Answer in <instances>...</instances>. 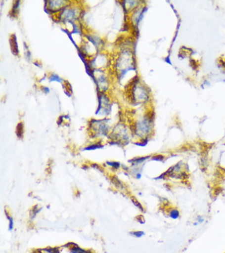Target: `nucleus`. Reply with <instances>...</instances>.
<instances>
[{
	"label": "nucleus",
	"mask_w": 225,
	"mask_h": 253,
	"mask_svg": "<svg viewBox=\"0 0 225 253\" xmlns=\"http://www.w3.org/2000/svg\"><path fill=\"white\" fill-rule=\"evenodd\" d=\"M84 10L80 5L74 1H71L60 13L55 15V19L65 25V24H74L80 23L81 18L83 17Z\"/></svg>",
	"instance_id": "1"
},
{
	"label": "nucleus",
	"mask_w": 225,
	"mask_h": 253,
	"mask_svg": "<svg viewBox=\"0 0 225 253\" xmlns=\"http://www.w3.org/2000/svg\"><path fill=\"white\" fill-rule=\"evenodd\" d=\"M110 119L105 118L102 120L92 119L89 122V128L90 130V137L96 138L108 136L110 126L108 125Z\"/></svg>",
	"instance_id": "2"
},
{
	"label": "nucleus",
	"mask_w": 225,
	"mask_h": 253,
	"mask_svg": "<svg viewBox=\"0 0 225 253\" xmlns=\"http://www.w3.org/2000/svg\"><path fill=\"white\" fill-rule=\"evenodd\" d=\"M70 1H45V9L50 15L55 16L60 13Z\"/></svg>",
	"instance_id": "3"
},
{
	"label": "nucleus",
	"mask_w": 225,
	"mask_h": 253,
	"mask_svg": "<svg viewBox=\"0 0 225 253\" xmlns=\"http://www.w3.org/2000/svg\"><path fill=\"white\" fill-rule=\"evenodd\" d=\"M9 44H10L11 51L13 54L15 55V56H19L18 43H17L16 35L15 34H12L9 37Z\"/></svg>",
	"instance_id": "4"
},
{
	"label": "nucleus",
	"mask_w": 225,
	"mask_h": 253,
	"mask_svg": "<svg viewBox=\"0 0 225 253\" xmlns=\"http://www.w3.org/2000/svg\"><path fill=\"white\" fill-rule=\"evenodd\" d=\"M167 215L170 218L177 220L181 217L180 211L177 207H171L167 210Z\"/></svg>",
	"instance_id": "5"
},
{
	"label": "nucleus",
	"mask_w": 225,
	"mask_h": 253,
	"mask_svg": "<svg viewBox=\"0 0 225 253\" xmlns=\"http://www.w3.org/2000/svg\"><path fill=\"white\" fill-rule=\"evenodd\" d=\"M21 1H15L13 2L12 7L9 11V17L11 18H17L19 13V7H20Z\"/></svg>",
	"instance_id": "6"
},
{
	"label": "nucleus",
	"mask_w": 225,
	"mask_h": 253,
	"mask_svg": "<svg viewBox=\"0 0 225 253\" xmlns=\"http://www.w3.org/2000/svg\"><path fill=\"white\" fill-rule=\"evenodd\" d=\"M150 156H146V157L134 158L133 159L129 160L130 163H131L132 167H137L147 159H149Z\"/></svg>",
	"instance_id": "7"
},
{
	"label": "nucleus",
	"mask_w": 225,
	"mask_h": 253,
	"mask_svg": "<svg viewBox=\"0 0 225 253\" xmlns=\"http://www.w3.org/2000/svg\"><path fill=\"white\" fill-rule=\"evenodd\" d=\"M24 134V125L23 122H19L16 126V135L19 138H22Z\"/></svg>",
	"instance_id": "8"
},
{
	"label": "nucleus",
	"mask_w": 225,
	"mask_h": 253,
	"mask_svg": "<svg viewBox=\"0 0 225 253\" xmlns=\"http://www.w3.org/2000/svg\"><path fill=\"white\" fill-rule=\"evenodd\" d=\"M111 181L117 189H119L120 190H124L125 189L123 184H122V182L120 181V179H118V177H116V176H112L111 178Z\"/></svg>",
	"instance_id": "9"
},
{
	"label": "nucleus",
	"mask_w": 225,
	"mask_h": 253,
	"mask_svg": "<svg viewBox=\"0 0 225 253\" xmlns=\"http://www.w3.org/2000/svg\"><path fill=\"white\" fill-rule=\"evenodd\" d=\"M70 253H91L90 251H86L81 249L78 245L75 244L74 246L70 247Z\"/></svg>",
	"instance_id": "10"
},
{
	"label": "nucleus",
	"mask_w": 225,
	"mask_h": 253,
	"mask_svg": "<svg viewBox=\"0 0 225 253\" xmlns=\"http://www.w3.org/2000/svg\"><path fill=\"white\" fill-rule=\"evenodd\" d=\"M104 147L103 144L101 142H96L95 144H90V145L86 146L84 148V150H93L96 149H99Z\"/></svg>",
	"instance_id": "11"
},
{
	"label": "nucleus",
	"mask_w": 225,
	"mask_h": 253,
	"mask_svg": "<svg viewBox=\"0 0 225 253\" xmlns=\"http://www.w3.org/2000/svg\"><path fill=\"white\" fill-rule=\"evenodd\" d=\"M42 210V208H40V209H38V206H35L33 208V209L31 210L30 213V217L31 219H34L37 213L40 212V211Z\"/></svg>",
	"instance_id": "12"
},
{
	"label": "nucleus",
	"mask_w": 225,
	"mask_h": 253,
	"mask_svg": "<svg viewBox=\"0 0 225 253\" xmlns=\"http://www.w3.org/2000/svg\"><path fill=\"white\" fill-rule=\"evenodd\" d=\"M49 80L52 82V81H56V82L62 83L64 80L61 79L58 75L55 74V73H51L50 76H49Z\"/></svg>",
	"instance_id": "13"
},
{
	"label": "nucleus",
	"mask_w": 225,
	"mask_h": 253,
	"mask_svg": "<svg viewBox=\"0 0 225 253\" xmlns=\"http://www.w3.org/2000/svg\"><path fill=\"white\" fill-rule=\"evenodd\" d=\"M106 164L110 167L113 168L114 169H118L121 166V164L119 162H106Z\"/></svg>",
	"instance_id": "14"
},
{
	"label": "nucleus",
	"mask_w": 225,
	"mask_h": 253,
	"mask_svg": "<svg viewBox=\"0 0 225 253\" xmlns=\"http://www.w3.org/2000/svg\"><path fill=\"white\" fill-rule=\"evenodd\" d=\"M132 203L134 204V205H135V207H137L138 209L140 210L141 211H144V209L143 207V206L141 205V204L139 203V201H137V200H136L135 198L133 197L132 199Z\"/></svg>",
	"instance_id": "15"
},
{
	"label": "nucleus",
	"mask_w": 225,
	"mask_h": 253,
	"mask_svg": "<svg viewBox=\"0 0 225 253\" xmlns=\"http://www.w3.org/2000/svg\"><path fill=\"white\" fill-rule=\"evenodd\" d=\"M130 234L133 235L134 237H137V238H140V237L145 235V233L142 231H132V232H130Z\"/></svg>",
	"instance_id": "16"
},
{
	"label": "nucleus",
	"mask_w": 225,
	"mask_h": 253,
	"mask_svg": "<svg viewBox=\"0 0 225 253\" xmlns=\"http://www.w3.org/2000/svg\"><path fill=\"white\" fill-rule=\"evenodd\" d=\"M7 219H9V231H12L13 229V225H14V223H13V219L12 217L9 216L8 213L6 214Z\"/></svg>",
	"instance_id": "17"
},
{
	"label": "nucleus",
	"mask_w": 225,
	"mask_h": 253,
	"mask_svg": "<svg viewBox=\"0 0 225 253\" xmlns=\"http://www.w3.org/2000/svg\"><path fill=\"white\" fill-rule=\"evenodd\" d=\"M205 220V219L204 217H203V215H197L195 221L198 223L199 224H201V223L204 222Z\"/></svg>",
	"instance_id": "18"
},
{
	"label": "nucleus",
	"mask_w": 225,
	"mask_h": 253,
	"mask_svg": "<svg viewBox=\"0 0 225 253\" xmlns=\"http://www.w3.org/2000/svg\"><path fill=\"white\" fill-rule=\"evenodd\" d=\"M91 167L94 168V169H97L99 170L100 171L103 172L102 168L101 167H100V166H98L97 164H92L91 165Z\"/></svg>",
	"instance_id": "19"
},
{
	"label": "nucleus",
	"mask_w": 225,
	"mask_h": 253,
	"mask_svg": "<svg viewBox=\"0 0 225 253\" xmlns=\"http://www.w3.org/2000/svg\"><path fill=\"white\" fill-rule=\"evenodd\" d=\"M141 173H137V174H135V177L137 179H140L141 178Z\"/></svg>",
	"instance_id": "20"
}]
</instances>
